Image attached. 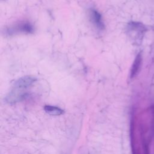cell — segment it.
I'll list each match as a JSON object with an SVG mask.
<instances>
[{
    "mask_svg": "<svg viewBox=\"0 0 154 154\" xmlns=\"http://www.w3.org/2000/svg\"><path fill=\"white\" fill-rule=\"evenodd\" d=\"M17 31H21L22 32L30 34L34 31L33 26L29 22H24L19 24L17 28Z\"/></svg>",
    "mask_w": 154,
    "mask_h": 154,
    "instance_id": "6",
    "label": "cell"
},
{
    "mask_svg": "<svg viewBox=\"0 0 154 154\" xmlns=\"http://www.w3.org/2000/svg\"><path fill=\"white\" fill-rule=\"evenodd\" d=\"M90 17L93 23L99 29L103 30L105 29V25L102 20V15L97 10L92 9L90 10Z\"/></svg>",
    "mask_w": 154,
    "mask_h": 154,
    "instance_id": "4",
    "label": "cell"
},
{
    "mask_svg": "<svg viewBox=\"0 0 154 154\" xmlns=\"http://www.w3.org/2000/svg\"><path fill=\"white\" fill-rule=\"evenodd\" d=\"M141 63H142V55H141V53L140 52L137 55L132 64L131 70H130V73H129V78L131 79H133L138 75L141 69Z\"/></svg>",
    "mask_w": 154,
    "mask_h": 154,
    "instance_id": "3",
    "label": "cell"
},
{
    "mask_svg": "<svg viewBox=\"0 0 154 154\" xmlns=\"http://www.w3.org/2000/svg\"><path fill=\"white\" fill-rule=\"evenodd\" d=\"M44 109L46 112L52 116H59L63 114L64 111L62 109L59 107L52 106V105H45Z\"/></svg>",
    "mask_w": 154,
    "mask_h": 154,
    "instance_id": "5",
    "label": "cell"
},
{
    "mask_svg": "<svg viewBox=\"0 0 154 154\" xmlns=\"http://www.w3.org/2000/svg\"><path fill=\"white\" fill-rule=\"evenodd\" d=\"M37 81V79L32 76H24L17 79L13 84L14 87L28 89Z\"/></svg>",
    "mask_w": 154,
    "mask_h": 154,
    "instance_id": "2",
    "label": "cell"
},
{
    "mask_svg": "<svg viewBox=\"0 0 154 154\" xmlns=\"http://www.w3.org/2000/svg\"><path fill=\"white\" fill-rule=\"evenodd\" d=\"M146 30L143 25L140 22H131L127 26V32L135 43L141 41Z\"/></svg>",
    "mask_w": 154,
    "mask_h": 154,
    "instance_id": "1",
    "label": "cell"
}]
</instances>
